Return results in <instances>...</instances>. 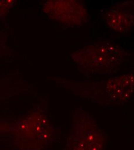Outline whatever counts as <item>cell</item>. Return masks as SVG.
<instances>
[{"label": "cell", "mask_w": 134, "mask_h": 150, "mask_svg": "<svg viewBox=\"0 0 134 150\" xmlns=\"http://www.w3.org/2000/svg\"><path fill=\"white\" fill-rule=\"evenodd\" d=\"M72 56L79 67L86 71L91 74H105L121 65L125 53L116 44L100 41L77 51Z\"/></svg>", "instance_id": "6da1fadb"}, {"label": "cell", "mask_w": 134, "mask_h": 150, "mask_svg": "<svg viewBox=\"0 0 134 150\" xmlns=\"http://www.w3.org/2000/svg\"><path fill=\"white\" fill-rule=\"evenodd\" d=\"M67 150H104V136L95 121L82 110L75 113Z\"/></svg>", "instance_id": "7a4b0ae2"}, {"label": "cell", "mask_w": 134, "mask_h": 150, "mask_svg": "<svg viewBox=\"0 0 134 150\" xmlns=\"http://www.w3.org/2000/svg\"><path fill=\"white\" fill-rule=\"evenodd\" d=\"M43 11L50 18L71 26L82 25L88 18L84 6L74 0L48 1Z\"/></svg>", "instance_id": "3957f363"}, {"label": "cell", "mask_w": 134, "mask_h": 150, "mask_svg": "<svg viewBox=\"0 0 134 150\" xmlns=\"http://www.w3.org/2000/svg\"><path fill=\"white\" fill-rule=\"evenodd\" d=\"M106 23L118 33H127L134 25L133 3L123 2L108 8L105 13Z\"/></svg>", "instance_id": "277c9868"}, {"label": "cell", "mask_w": 134, "mask_h": 150, "mask_svg": "<svg viewBox=\"0 0 134 150\" xmlns=\"http://www.w3.org/2000/svg\"><path fill=\"white\" fill-rule=\"evenodd\" d=\"M134 74L120 76L108 81L106 93L110 98L118 103L127 101L133 92Z\"/></svg>", "instance_id": "5b68a950"}, {"label": "cell", "mask_w": 134, "mask_h": 150, "mask_svg": "<svg viewBox=\"0 0 134 150\" xmlns=\"http://www.w3.org/2000/svg\"><path fill=\"white\" fill-rule=\"evenodd\" d=\"M15 1L4 0L0 1V16L5 13L15 4Z\"/></svg>", "instance_id": "8992f818"}]
</instances>
